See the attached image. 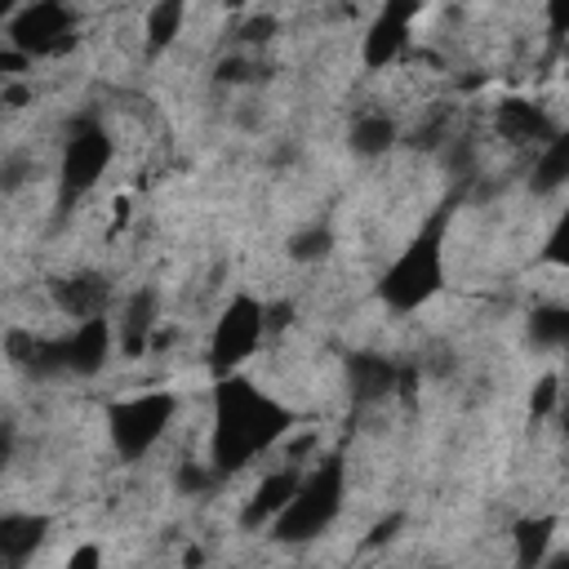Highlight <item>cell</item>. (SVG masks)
<instances>
[{
	"label": "cell",
	"mask_w": 569,
	"mask_h": 569,
	"mask_svg": "<svg viewBox=\"0 0 569 569\" xmlns=\"http://www.w3.org/2000/svg\"><path fill=\"white\" fill-rule=\"evenodd\" d=\"M293 413L271 400L267 391H258L249 378L227 373L213 387V467L222 476L249 467V458H258L262 449H271L284 431H289Z\"/></svg>",
	"instance_id": "6da1fadb"
},
{
	"label": "cell",
	"mask_w": 569,
	"mask_h": 569,
	"mask_svg": "<svg viewBox=\"0 0 569 569\" xmlns=\"http://www.w3.org/2000/svg\"><path fill=\"white\" fill-rule=\"evenodd\" d=\"M445 222H449V209H440V213L405 244V253L382 271L378 298H382L391 311H418L427 298L440 293V284H445Z\"/></svg>",
	"instance_id": "7a4b0ae2"
},
{
	"label": "cell",
	"mask_w": 569,
	"mask_h": 569,
	"mask_svg": "<svg viewBox=\"0 0 569 569\" xmlns=\"http://www.w3.org/2000/svg\"><path fill=\"white\" fill-rule=\"evenodd\" d=\"M342 489H347V471H342V458L338 453L325 458L320 467L302 471L298 493L271 520V538L276 542H311V538H320L333 525V516L342 511Z\"/></svg>",
	"instance_id": "3957f363"
},
{
	"label": "cell",
	"mask_w": 569,
	"mask_h": 569,
	"mask_svg": "<svg viewBox=\"0 0 569 569\" xmlns=\"http://www.w3.org/2000/svg\"><path fill=\"white\" fill-rule=\"evenodd\" d=\"M173 413H178V400L169 391H142V396L107 405V436H111L116 453L133 462L156 449V440L164 436Z\"/></svg>",
	"instance_id": "277c9868"
},
{
	"label": "cell",
	"mask_w": 569,
	"mask_h": 569,
	"mask_svg": "<svg viewBox=\"0 0 569 569\" xmlns=\"http://www.w3.org/2000/svg\"><path fill=\"white\" fill-rule=\"evenodd\" d=\"M107 356H111V325H107V316H89L62 338H40L31 373H40V378H49V373L93 378L107 365Z\"/></svg>",
	"instance_id": "5b68a950"
},
{
	"label": "cell",
	"mask_w": 569,
	"mask_h": 569,
	"mask_svg": "<svg viewBox=\"0 0 569 569\" xmlns=\"http://www.w3.org/2000/svg\"><path fill=\"white\" fill-rule=\"evenodd\" d=\"M262 333H267V307H262L258 298H249V293H236V298L222 307L218 325H213V338H209V369H213L218 378L236 373V369L258 351Z\"/></svg>",
	"instance_id": "8992f818"
},
{
	"label": "cell",
	"mask_w": 569,
	"mask_h": 569,
	"mask_svg": "<svg viewBox=\"0 0 569 569\" xmlns=\"http://www.w3.org/2000/svg\"><path fill=\"white\" fill-rule=\"evenodd\" d=\"M4 36L27 58H53L76 44V18L62 0H27L18 13L4 18Z\"/></svg>",
	"instance_id": "52a82bcc"
},
{
	"label": "cell",
	"mask_w": 569,
	"mask_h": 569,
	"mask_svg": "<svg viewBox=\"0 0 569 569\" xmlns=\"http://www.w3.org/2000/svg\"><path fill=\"white\" fill-rule=\"evenodd\" d=\"M111 160V138L102 124L93 120H80L71 133H67V147H62V200H80L107 169Z\"/></svg>",
	"instance_id": "ba28073f"
},
{
	"label": "cell",
	"mask_w": 569,
	"mask_h": 569,
	"mask_svg": "<svg viewBox=\"0 0 569 569\" xmlns=\"http://www.w3.org/2000/svg\"><path fill=\"white\" fill-rule=\"evenodd\" d=\"M418 9H422V0H382L378 18L369 22L365 44H360L365 67L382 71V67H391V62L405 53V44H409V27H413Z\"/></svg>",
	"instance_id": "9c48e42d"
},
{
	"label": "cell",
	"mask_w": 569,
	"mask_h": 569,
	"mask_svg": "<svg viewBox=\"0 0 569 569\" xmlns=\"http://www.w3.org/2000/svg\"><path fill=\"white\" fill-rule=\"evenodd\" d=\"M53 293V307L71 320H89V316H102L107 311V298H111V280L98 276V271H76V276H58L49 284Z\"/></svg>",
	"instance_id": "30bf717a"
},
{
	"label": "cell",
	"mask_w": 569,
	"mask_h": 569,
	"mask_svg": "<svg viewBox=\"0 0 569 569\" xmlns=\"http://www.w3.org/2000/svg\"><path fill=\"white\" fill-rule=\"evenodd\" d=\"M298 485H302V471H298V467H280V471L262 476V485L253 489L249 507L240 511V525H244V529H262V525H271V520L289 507V498L298 493Z\"/></svg>",
	"instance_id": "8fae6325"
},
{
	"label": "cell",
	"mask_w": 569,
	"mask_h": 569,
	"mask_svg": "<svg viewBox=\"0 0 569 569\" xmlns=\"http://www.w3.org/2000/svg\"><path fill=\"white\" fill-rule=\"evenodd\" d=\"M493 124L516 147H533V142H547L556 133V124L547 120V111L533 107V102H525V98H502L498 111H493Z\"/></svg>",
	"instance_id": "7c38bea8"
},
{
	"label": "cell",
	"mask_w": 569,
	"mask_h": 569,
	"mask_svg": "<svg viewBox=\"0 0 569 569\" xmlns=\"http://www.w3.org/2000/svg\"><path fill=\"white\" fill-rule=\"evenodd\" d=\"M396 378H400L396 360H387V356H378V351H356V356H347V382H351V396H356L360 405H373V400L391 396V391H396Z\"/></svg>",
	"instance_id": "4fadbf2b"
},
{
	"label": "cell",
	"mask_w": 569,
	"mask_h": 569,
	"mask_svg": "<svg viewBox=\"0 0 569 569\" xmlns=\"http://www.w3.org/2000/svg\"><path fill=\"white\" fill-rule=\"evenodd\" d=\"M49 533V516H31V511H9L0 516V560L4 565H27L36 556V547Z\"/></svg>",
	"instance_id": "5bb4252c"
},
{
	"label": "cell",
	"mask_w": 569,
	"mask_h": 569,
	"mask_svg": "<svg viewBox=\"0 0 569 569\" xmlns=\"http://www.w3.org/2000/svg\"><path fill=\"white\" fill-rule=\"evenodd\" d=\"M156 316H160L156 289H138V293L124 302V316H120V351H124V356H142V351H147L151 329H156Z\"/></svg>",
	"instance_id": "9a60e30c"
},
{
	"label": "cell",
	"mask_w": 569,
	"mask_h": 569,
	"mask_svg": "<svg viewBox=\"0 0 569 569\" xmlns=\"http://www.w3.org/2000/svg\"><path fill=\"white\" fill-rule=\"evenodd\" d=\"M565 182H569V129H565V133H551V138L542 142V151H538V160H533L529 187H533L538 196H551V191L565 187Z\"/></svg>",
	"instance_id": "2e32d148"
},
{
	"label": "cell",
	"mask_w": 569,
	"mask_h": 569,
	"mask_svg": "<svg viewBox=\"0 0 569 569\" xmlns=\"http://www.w3.org/2000/svg\"><path fill=\"white\" fill-rule=\"evenodd\" d=\"M396 138H400V129H396V120L382 116V111L356 116V124H351V133H347V142H351L356 156H382V151L396 147Z\"/></svg>",
	"instance_id": "e0dca14e"
},
{
	"label": "cell",
	"mask_w": 569,
	"mask_h": 569,
	"mask_svg": "<svg viewBox=\"0 0 569 569\" xmlns=\"http://www.w3.org/2000/svg\"><path fill=\"white\" fill-rule=\"evenodd\" d=\"M551 533H556V516H525L520 525H516V560L525 565V569H533V565H542L547 560V547H551Z\"/></svg>",
	"instance_id": "ac0fdd59"
},
{
	"label": "cell",
	"mask_w": 569,
	"mask_h": 569,
	"mask_svg": "<svg viewBox=\"0 0 569 569\" xmlns=\"http://www.w3.org/2000/svg\"><path fill=\"white\" fill-rule=\"evenodd\" d=\"M182 18H187V0H156L147 9V44H151V53H160V49H169L178 40Z\"/></svg>",
	"instance_id": "d6986e66"
},
{
	"label": "cell",
	"mask_w": 569,
	"mask_h": 569,
	"mask_svg": "<svg viewBox=\"0 0 569 569\" xmlns=\"http://www.w3.org/2000/svg\"><path fill=\"white\" fill-rule=\"evenodd\" d=\"M529 342L547 351H569V307H538L529 316Z\"/></svg>",
	"instance_id": "ffe728a7"
},
{
	"label": "cell",
	"mask_w": 569,
	"mask_h": 569,
	"mask_svg": "<svg viewBox=\"0 0 569 569\" xmlns=\"http://www.w3.org/2000/svg\"><path fill=\"white\" fill-rule=\"evenodd\" d=\"M329 249H333V231L320 227V222H311V227H302V231L289 236V258H293V262H316V258H325Z\"/></svg>",
	"instance_id": "44dd1931"
},
{
	"label": "cell",
	"mask_w": 569,
	"mask_h": 569,
	"mask_svg": "<svg viewBox=\"0 0 569 569\" xmlns=\"http://www.w3.org/2000/svg\"><path fill=\"white\" fill-rule=\"evenodd\" d=\"M542 258L556 262V267H569V209L556 218V227H551V236L542 244Z\"/></svg>",
	"instance_id": "7402d4cb"
},
{
	"label": "cell",
	"mask_w": 569,
	"mask_h": 569,
	"mask_svg": "<svg viewBox=\"0 0 569 569\" xmlns=\"http://www.w3.org/2000/svg\"><path fill=\"white\" fill-rule=\"evenodd\" d=\"M4 347H9V360H13V365L31 369V365H36V351H40V338H36V333H22V329H9Z\"/></svg>",
	"instance_id": "603a6c76"
},
{
	"label": "cell",
	"mask_w": 569,
	"mask_h": 569,
	"mask_svg": "<svg viewBox=\"0 0 569 569\" xmlns=\"http://www.w3.org/2000/svg\"><path fill=\"white\" fill-rule=\"evenodd\" d=\"M556 400H560V391H556V378L547 373V378H538V387H533V396H529V413H533V418H547V413L556 409Z\"/></svg>",
	"instance_id": "cb8c5ba5"
},
{
	"label": "cell",
	"mask_w": 569,
	"mask_h": 569,
	"mask_svg": "<svg viewBox=\"0 0 569 569\" xmlns=\"http://www.w3.org/2000/svg\"><path fill=\"white\" fill-rule=\"evenodd\" d=\"M213 471H218V467H196V462H187V467H178V489H182V493H200V489L213 485Z\"/></svg>",
	"instance_id": "d4e9b609"
},
{
	"label": "cell",
	"mask_w": 569,
	"mask_h": 569,
	"mask_svg": "<svg viewBox=\"0 0 569 569\" xmlns=\"http://www.w3.org/2000/svg\"><path fill=\"white\" fill-rule=\"evenodd\" d=\"M547 31L551 40H569V0H547Z\"/></svg>",
	"instance_id": "484cf974"
},
{
	"label": "cell",
	"mask_w": 569,
	"mask_h": 569,
	"mask_svg": "<svg viewBox=\"0 0 569 569\" xmlns=\"http://www.w3.org/2000/svg\"><path fill=\"white\" fill-rule=\"evenodd\" d=\"M271 31H276V18L262 13V18H249V22L240 27V40H244V44H262V40H271Z\"/></svg>",
	"instance_id": "4316f807"
},
{
	"label": "cell",
	"mask_w": 569,
	"mask_h": 569,
	"mask_svg": "<svg viewBox=\"0 0 569 569\" xmlns=\"http://www.w3.org/2000/svg\"><path fill=\"white\" fill-rule=\"evenodd\" d=\"M67 565H71V569H93V565H98V547H80V551H71Z\"/></svg>",
	"instance_id": "83f0119b"
},
{
	"label": "cell",
	"mask_w": 569,
	"mask_h": 569,
	"mask_svg": "<svg viewBox=\"0 0 569 569\" xmlns=\"http://www.w3.org/2000/svg\"><path fill=\"white\" fill-rule=\"evenodd\" d=\"M289 316H293V307H289V302H276V307H267V329H280V325H289Z\"/></svg>",
	"instance_id": "f1b7e54d"
},
{
	"label": "cell",
	"mask_w": 569,
	"mask_h": 569,
	"mask_svg": "<svg viewBox=\"0 0 569 569\" xmlns=\"http://www.w3.org/2000/svg\"><path fill=\"white\" fill-rule=\"evenodd\" d=\"M396 529H400V516H391V520H382V525L373 529V538H369V542H387V538H391Z\"/></svg>",
	"instance_id": "f546056e"
},
{
	"label": "cell",
	"mask_w": 569,
	"mask_h": 569,
	"mask_svg": "<svg viewBox=\"0 0 569 569\" xmlns=\"http://www.w3.org/2000/svg\"><path fill=\"white\" fill-rule=\"evenodd\" d=\"M22 98H27V89H22V84H9V89H4V102H9V107H18Z\"/></svg>",
	"instance_id": "4dcf8cb0"
},
{
	"label": "cell",
	"mask_w": 569,
	"mask_h": 569,
	"mask_svg": "<svg viewBox=\"0 0 569 569\" xmlns=\"http://www.w3.org/2000/svg\"><path fill=\"white\" fill-rule=\"evenodd\" d=\"M18 9H22L18 0H0V13H4V18H9V13H18Z\"/></svg>",
	"instance_id": "1f68e13d"
},
{
	"label": "cell",
	"mask_w": 569,
	"mask_h": 569,
	"mask_svg": "<svg viewBox=\"0 0 569 569\" xmlns=\"http://www.w3.org/2000/svg\"><path fill=\"white\" fill-rule=\"evenodd\" d=\"M222 4H227V9H244L249 0H222Z\"/></svg>",
	"instance_id": "d6a6232c"
},
{
	"label": "cell",
	"mask_w": 569,
	"mask_h": 569,
	"mask_svg": "<svg viewBox=\"0 0 569 569\" xmlns=\"http://www.w3.org/2000/svg\"><path fill=\"white\" fill-rule=\"evenodd\" d=\"M565 422H569V405H565Z\"/></svg>",
	"instance_id": "836d02e7"
},
{
	"label": "cell",
	"mask_w": 569,
	"mask_h": 569,
	"mask_svg": "<svg viewBox=\"0 0 569 569\" xmlns=\"http://www.w3.org/2000/svg\"><path fill=\"white\" fill-rule=\"evenodd\" d=\"M565 53H569V40H565Z\"/></svg>",
	"instance_id": "e575fe53"
}]
</instances>
